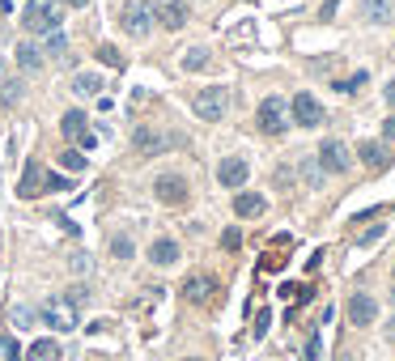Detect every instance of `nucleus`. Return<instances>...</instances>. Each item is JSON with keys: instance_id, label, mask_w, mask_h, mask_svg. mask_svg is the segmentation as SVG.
Returning a JSON list of instances; mask_svg holds the SVG:
<instances>
[{"instance_id": "obj_1", "label": "nucleus", "mask_w": 395, "mask_h": 361, "mask_svg": "<svg viewBox=\"0 0 395 361\" xmlns=\"http://www.w3.org/2000/svg\"><path fill=\"white\" fill-rule=\"evenodd\" d=\"M64 22V9H60V0H30L26 13H22V26L30 34H55Z\"/></svg>"}, {"instance_id": "obj_2", "label": "nucleus", "mask_w": 395, "mask_h": 361, "mask_svg": "<svg viewBox=\"0 0 395 361\" xmlns=\"http://www.w3.org/2000/svg\"><path fill=\"white\" fill-rule=\"evenodd\" d=\"M259 128L268 132V136H285L289 132V102L285 98H264L259 102Z\"/></svg>"}, {"instance_id": "obj_3", "label": "nucleus", "mask_w": 395, "mask_h": 361, "mask_svg": "<svg viewBox=\"0 0 395 361\" xmlns=\"http://www.w3.org/2000/svg\"><path fill=\"white\" fill-rule=\"evenodd\" d=\"M225 111H230V89L225 85H208V89L196 94V115L200 119L217 124V119H225Z\"/></svg>"}, {"instance_id": "obj_4", "label": "nucleus", "mask_w": 395, "mask_h": 361, "mask_svg": "<svg viewBox=\"0 0 395 361\" xmlns=\"http://www.w3.org/2000/svg\"><path fill=\"white\" fill-rule=\"evenodd\" d=\"M323 175H345L349 166H353V153H349V145L345 140H323L319 145V162H315Z\"/></svg>"}, {"instance_id": "obj_5", "label": "nucleus", "mask_w": 395, "mask_h": 361, "mask_svg": "<svg viewBox=\"0 0 395 361\" xmlns=\"http://www.w3.org/2000/svg\"><path fill=\"white\" fill-rule=\"evenodd\" d=\"M323 119H327V111L319 107L315 94H298V98L289 102V124H298V128H319Z\"/></svg>"}, {"instance_id": "obj_6", "label": "nucleus", "mask_w": 395, "mask_h": 361, "mask_svg": "<svg viewBox=\"0 0 395 361\" xmlns=\"http://www.w3.org/2000/svg\"><path fill=\"white\" fill-rule=\"evenodd\" d=\"M124 30L136 34V38H145L153 30V5L149 0H128L124 5Z\"/></svg>"}, {"instance_id": "obj_7", "label": "nucleus", "mask_w": 395, "mask_h": 361, "mask_svg": "<svg viewBox=\"0 0 395 361\" xmlns=\"http://www.w3.org/2000/svg\"><path fill=\"white\" fill-rule=\"evenodd\" d=\"M153 196L161 200V204H187V179L183 175H157L153 179Z\"/></svg>"}, {"instance_id": "obj_8", "label": "nucleus", "mask_w": 395, "mask_h": 361, "mask_svg": "<svg viewBox=\"0 0 395 361\" xmlns=\"http://www.w3.org/2000/svg\"><path fill=\"white\" fill-rule=\"evenodd\" d=\"M247 179H251V166H247L243 158H225V162L217 166V183H221V187H230V191H238Z\"/></svg>"}, {"instance_id": "obj_9", "label": "nucleus", "mask_w": 395, "mask_h": 361, "mask_svg": "<svg viewBox=\"0 0 395 361\" xmlns=\"http://www.w3.org/2000/svg\"><path fill=\"white\" fill-rule=\"evenodd\" d=\"M374 319H378V302L370 293H353L349 297V323L353 327H370Z\"/></svg>"}, {"instance_id": "obj_10", "label": "nucleus", "mask_w": 395, "mask_h": 361, "mask_svg": "<svg viewBox=\"0 0 395 361\" xmlns=\"http://www.w3.org/2000/svg\"><path fill=\"white\" fill-rule=\"evenodd\" d=\"M132 149L145 153V158H157V153L171 149V136H161V132H153V128H136V132H132Z\"/></svg>"}, {"instance_id": "obj_11", "label": "nucleus", "mask_w": 395, "mask_h": 361, "mask_svg": "<svg viewBox=\"0 0 395 361\" xmlns=\"http://www.w3.org/2000/svg\"><path fill=\"white\" fill-rule=\"evenodd\" d=\"M153 22L166 26V30H183L187 26V5H183V0H166V5L153 9Z\"/></svg>"}, {"instance_id": "obj_12", "label": "nucleus", "mask_w": 395, "mask_h": 361, "mask_svg": "<svg viewBox=\"0 0 395 361\" xmlns=\"http://www.w3.org/2000/svg\"><path fill=\"white\" fill-rule=\"evenodd\" d=\"M38 319L51 327V332H69L73 323H77V315L73 311H64L60 302H43V311H38Z\"/></svg>"}, {"instance_id": "obj_13", "label": "nucleus", "mask_w": 395, "mask_h": 361, "mask_svg": "<svg viewBox=\"0 0 395 361\" xmlns=\"http://www.w3.org/2000/svg\"><path fill=\"white\" fill-rule=\"evenodd\" d=\"M149 264H153V268H171V264H179V242H175V238H153V246H149Z\"/></svg>"}, {"instance_id": "obj_14", "label": "nucleus", "mask_w": 395, "mask_h": 361, "mask_svg": "<svg viewBox=\"0 0 395 361\" xmlns=\"http://www.w3.org/2000/svg\"><path fill=\"white\" fill-rule=\"evenodd\" d=\"M357 158H361L370 170H387V166H391V153H387L378 140H361V145H357Z\"/></svg>"}, {"instance_id": "obj_15", "label": "nucleus", "mask_w": 395, "mask_h": 361, "mask_svg": "<svg viewBox=\"0 0 395 361\" xmlns=\"http://www.w3.org/2000/svg\"><path fill=\"white\" fill-rule=\"evenodd\" d=\"M264 209H268V200L259 191H238L234 196V213L238 217H264Z\"/></svg>"}, {"instance_id": "obj_16", "label": "nucleus", "mask_w": 395, "mask_h": 361, "mask_svg": "<svg viewBox=\"0 0 395 361\" xmlns=\"http://www.w3.org/2000/svg\"><path fill=\"white\" fill-rule=\"evenodd\" d=\"M213 293H217L213 277H192V281L183 285V297H187V302H196V306H200V302H208Z\"/></svg>"}, {"instance_id": "obj_17", "label": "nucleus", "mask_w": 395, "mask_h": 361, "mask_svg": "<svg viewBox=\"0 0 395 361\" xmlns=\"http://www.w3.org/2000/svg\"><path fill=\"white\" fill-rule=\"evenodd\" d=\"M47 187V175H43V166H26V179L17 183V196L22 200H30V196H38Z\"/></svg>"}, {"instance_id": "obj_18", "label": "nucleus", "mask_w": 395, "mask_h": 361, "mask_svg": "<svg viewBox=\"0 0 395 361\" xmlns=\"http://www.w3.org/2000/svg\"><path fill=\"white\" fill-rule=\"evenodd\" d=\"M60 132H64L69 140H81V136L89 132V128H85V111H77V107H73V111H64V119H60Z\"/></svg>"}, {"instance_id": "obj_19", "label": "nucleus", "mask_w": 395, "mask_h": 361, "mask_svg": "<svg viewBox=\"0 0 395 361\" xmlns=\"http://www.w3.org/2000/svg\"><path fill=\"white\" fill-rule=\"evenodd\" d=\"M26 361H60V340H34L26 348Z\"/></svg>"}, {"instance_id": "obj_20", "label": "nucleus", "mask_w": 395, "mask_h": 361, "mask_svg": "<svg viewBox=\"0 0 395 361\" xmlns=\"http://www.w3.org/2000/svg\"><path fill=\"white\" fill-rule=\"evenodd\" d=\"M17 64H22V73H38L43 68V51L34 43H22L17 47Z\"/></svg>"}, {"instance_id": "obj_21", "label": "nucleus", "mask_w": 395, "mask_h": 361, "mask_svg": "<svg viewBox=\"0 0 395 361\" xmlns=\"http://www.w3.org/2000/svg\"><path fill=\"white\" fill-rule=\"evenodd\" d=\"M26 98V81H0V107H17V102Z\"/></svg>"}, {"instance_id": "obj_22", "label": "nucleus", "mask_w": 395, "mask_h": 361, "mask_svg": "<svg viewBox=\"0 0 395 361\" xmlns=\"http://www.w3.org/2000/svg\"><path fill=\"white\" fill-rule=\"evenodd\" d=\"M73 89H77L81 98H94V94H102V77H98V73H77V77H73Z\"/></svg>"}, {"instance_id": "obj_23", "label": "nucleus", "mask_w": 395, "mask_h": 361, "mask_svg": "<svg viewBox=\"0 0 395 361\" xmlns=\"http://www.w3.org/2000/svg\"><path fill=\"white\" fill-rule=\"evenodd\" d=\"M110 255H115V260H132V255H136L132 238L128 234H115V238H110Z\"/></svg>"}, {"instance_id": "obj_24", "label": "nucleus", "mask_w": 395, "mask_h": 361, "mask_svg": "<svg viewBox=\"0 0 395 361\" xmlns=\"http://www.w3.org/2000/svg\"><path fill=\"white\" fill-rule=\"evenodd\" d=\"M366 17L370 22H391V0H366Z\"/></svg>"}, {"instance_id": "obj_25", "label": "nucleus", "mask_w": 395, "mask_h": 361, "mask_svg": "<svg viewBox=\"0 0 395 361\" xmlns=\"http://www.w3.org/2000/svg\"><path fill=\"white\" fill-rule=\"evenodd\" d=\"M183 68H187V73H200V68H208V51H204V47H192L187 56H183Z\"/></svg>"}, {"instance_id": "obj_26", "label": "nucleus", "mask_w": 395, "mask_h": 361, "mask_svg": "<svg viewBox=\"0 0 395 361\" xmlns=\"http://www.w3.org/2000/svg\"><path fill=\"white\" fill-rule=\"evenodd\" d=\"M60 166H64V170H73V175H81V170H85V153L64 149V153H60Z\"/></svg>"}, {"instance_id": "obj_27", "label": "nucleus", "mask_w": 395, "mask_h": 361, "mask_svg": "<svg viewBox=\"0 0 395 361\" xmlns=\"http://www.w3.org/2000/svg\"><path fill=\"white\" fill-rule=\"evenodd\" d=\"M0 361H22V344L13 336H0Z\"/></svg>"}, {"instance_id": "obj_28", "label": "nucleus", "mask_w": 395, "mask_h": 361, "mask_svg": "<svg viewBox=\"0 0 395 361\" xmlns=\"http://www.w3.org/2000/svg\"><path fill=\"white\" fill-rule=\"evenodd\" d=\"M64 51H69V38H64L60 30L47 34V56H64Z\"/></svg>"}, {"instance_id": "obj_29", "label": "nucleus", "mask_w": 395, "mask_h": 361, "mask_svg": "<svg viewBox=\"0 0 395 361\" xmlns=\"http://www.w3.org/2000/svg\"><path fill=\"white\" fill-rule=\"evenodd\" d=\"M98 60H102V64H110V68H124V56H120L115 47H106V43L98 47Z\"/></svg>"}, {"instance_id": "obj_30", "label": "nucleus", "mask_w": 395, "mask_h": 361, "mask_svg": "<svg viewBox=\"0 0 395 361\" xmlns=\"http://www.w3.org/2000/svg\"><path fill=\"white\" fill-rule=\"evenodd\" d=\"M85 297H89V289H81V285H77V289H69V293H64V302H60V306H69V311H77V306H81Z\"/></svg>"}, {"instance_id": "obj_31", "label": "nucleus", "mask_w": 395, "mask_h": 361, "mask_svg": "<svg viewBox=\"0 0 395 361\" xmlns=\"http://www.w3.org/2000/svg\"><path fill=\"white\" fill-rule=\"evenodd\" d=\"M331 85H336V89H340V94H353L357 85H366V73H353L349 81H331Z\"/></svg>"}, {"instance_id": "obj_32", "label": "nucleus", "mask_w": 395, "mask_h": 361, "mask_svg": "<svg viewBox=\"0 0 395 361\" xmlns=\"http://www.w3.org/2000/svg\"><path fill=\"white\" fill-rule=\"evenodd\" d=\"M221 246H225V251H238V246H243V234H238V230L230 226V230L221 234Z\"/></svg>"}, {"instance_id": "obj_33", "label": "nucleus", "mask_w": 395, "mask_h": 361, "mask_svg": "<svg viewBox=\"0 0 395 361\" xmlns=\"http://www.w3.org/2000/svg\"><path fill=\"white\" fill-rule=\"evenodd\" d=\"M47 191H69V179L64 175H47Z\"/></svg>"}, {"instance_id": "obj_34", "label": "nucleus", "mask_w": 395, "mask_h": 361, "mask_svg": "<svg viewBox=\"0 0 395 361\" xmlns=\"http://www.w3.org/2000/svg\"><path fill=\"white\" fill-rule=\"evenodd\" d=\"M302 175H306V183H310V187H319V179H323V170H319V166H302Z\"/></svg>"}, {"instance_id": "obj_35", "label": "nucleus", "mask_w": 395, "mask_h": 361, "mask_svg": "<svg viewBox=\"0 0 395 361\" xmlns=\"http://www.w3.org/2000/svg\"><path fill=\"white\" fill-rule=\"evenodd\" d=\"M94 145H98V136H94V132H85V136L77 140V149H94Z\"/></svg>"}, {"instance_id": "obj_36", "label": "nucleus", "mask_w": 395, "mask_h": 361, "mask_svg": "<svg viewBox=\"0 0 395 361\" xmlns=\"http://www.w3.org/2000/svg\"><path fill=\"white\" fill-rule=\"evenodd\" d=\"M382 98L391 102V107H395V81H387V89H382Z\"/></svg>"}, {"instance_id": "obj_37", "label": "nucleus", "mask_w": 395, "mask_h": 361, "mask_svg": "<svg viewBox=\"0 0 395 361\" xmlns=\"http://www.w3.org/2000/svg\"><path fill=\"white\" fill-rule=\"evenodd\" d=\"M382 136H391V140H395V115H391V119L382 124Z\"/></svg>"}, {"instance_id": "obj_38", "label": "nucleus", "mask_w": 395, "mask_h": 361, "mask_svg": "<svg viewBox=\"0 0 395 361\" xmlns=\"http://www.w3.org/2000/svg\"><path fill=\"white\" fill-rule=\"evenodd\" d=\"M64 5H73V9H85V5H89V0H64Z\"/></svg>"}, {"instance_id": "obj_39", "label": "nucleus", "mask_w": 395, "mask_h": 361, "mask_svg": "<svg viewBox=\"0 0 395 361\" xmlns=\"http://www.w3.org/2000/svg\"><path fill=\"white\" fill-rule=\"evenodd\" d=\"M0 81H5V60H0Z\"/></svg>"}, {"instance_id": "obj_40", "label": "nucleus", "mask_w": 395, "mask_h": 361, "mask_svg": "<svg viewBox=\"0 0 395 361\" xmlns=\"http://www.w3.org/2000/svg\"><path fill=\"white\" fill-rule=\"evenodd\" d=\"M187 361H200V357H187Z\"/></svg>"}]
</instances>
